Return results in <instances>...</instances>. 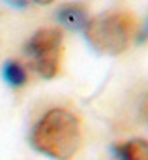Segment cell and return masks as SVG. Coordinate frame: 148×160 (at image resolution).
Instances as JSON below:
<instances>
[{
    "label": "cell",
    "mask_w": 148,
    "mask_h": 160,
    "mask_svg": "<svg viewBox=\"0 0 148 160\" xmlns=\"http://www.w3.org/2000/svg\"><path fill=\"white\" fill-rule=\"evenodd\" d=\"M85 141L81 117L64 106L45 109L30 128V147L51 160H73Z\"/></svg>",
    "instance_id": "6da1fadb"
},
{
    "label": "cell",
    "mask_w": 148,
    "mask_h": 160,
    "mask_svg": "<svg viewBox=\"0 0 148 160\" xmlns=\"http://www.w3.org/2000/svg\"><path fill=\"white\" fill-rule=\"evenodd\" d=\"M137 19L127 10H111L92 15L83 28L86 43L99 55L118 57L137 40Z\"/></svg>",
    "instance_id": "7a4b0ae2"
},
{
    "label": "cell",
    "mask_w": 148,
    "mask_h": 160,
    "mask_svg": "<svg viewBox=\"0 0 148 160\" xmlns=\"http://www.w3.org/2000/svg\"><path fill=\"white\" fill-rule=\"evenodd\" d=\"M32 70L41 79H54L62 70L64 32L58 27L38 28L25 43Z\"/></svg>",
    "instance_id": "3957f363"
},
{
    "label": "cell",
    "mask_w": 148,
    "mask_h": 160,
    "mask_svg": "<svg viewBox=\"0 0 148 160\" xmlns=\"http://www.w3.org/2000/svg\"><path fill=\"white\" fill-rule=\"evenodd\" d=\"M90 10L85 2H64L58 6L56 10V21L58 25H62L67 30H79L83 32V28L86 27L88 19H90Z\"/></svg>",
    "instance_id": "277c9868"
},
{
    "label": "cell",
    "mask_w": 148,
    "mask_h": 160,
    "mask_svg": "<svg viewBox=\"0 0 148 160\" xmlns=\"http://www.w3.org/2000/svg\"><path fill=\"white\" fill-rule=\"evenodd\" d=\"M114 160H148V139L127 138L113 145Z\"/></svg>",
    "instance_id": "5b68a950"
},
{
    "label": "cell",
    "mask_w": 148,
    "mask_h": 160,
    "mask_svg": "<svg viewBox=\"0 0 148 160\" xmlns=\"http://www.w3.org/2000/svg\"><path fill=\"white\" fill-rule=\"evenodd\" d=\"M2 77L10 87L21 89V87H25L28 83V70L19 60H8L2 66Z\"/></svg>",
    "instance_id": "8992f818"
},
{
    "label": "cell",
    "mask_w": 148,
    "mask_h": 160,
    "mask_svg": "<svg viewBox=\"0 0 148 160\" xmlns=\"http://www.w3.org/2000/svg\"><path fill=\"white\" fill-rule=\"evenodd\" d=\"M4 2H6V6H10V8L25 10V8H28V6L32 4V0H4Z\"/></svg>",
    "instance_id": "52a82bcc"
},
{
    "label": "cell",
    "mask_w": 148,
    "mask_h": 160,
    "mask_svg": "<svg viewBox=\"0 0 148 160\" xmlns=\"http://www.w3.org/2000/svg\"><path fill=\"white\" fill-rule=\"evenodd\" d=\"M137 43H144V42H148V17H146V21H144V25L139 28V32H137V40H135Z\"/></svg>",
    "instance_id": "ba28073f"
},
{
    "label": "cell",
    "mask_w": 148,
    "mask_h": 160,
    "mask_svg": "<svg viewBox=\"0 0 148 160\" xmlns=\"http://www.w3.org/2000/svg\"><path fill=\"white\" fill-rule=\"evenodd\" d=\"M36 6H53L56 0H32Z\"/></svg>",
    "instance_id": "9c48e42d"
}]
</instances>
